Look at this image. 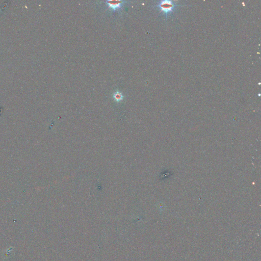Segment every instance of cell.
I'll list each match as a JSON object with an SVG mask.
<instances>
[{"label":"cell","mask_w":261,"mask_h":261,"mask_svg":"<svg viewBox=\"0 0 261 261\" xmlns=\"http://www.w3.org/2000/svg\"><path fill=\"white\" fill-rule=\"evenodd\" d=\"M174 6L175 5L173 4V2L170 1H162L158 5L161 10L166 14L172 11Z\"/></svg>","instance_id":"obj_1"},{"label":"cell","mask_w":261,"mask_h":261,"mask_svg":"<svg viewBox=\"0 0 261 261\" xmlns=\"http://www.w3.org/2000/svg\"><path fill=\"white\" fill-rule=\"evenodd\" d=\"M125 2V1H107L106 3L109 7L112 9L113 10H116L117 9L121 7L123 3Z\"/></svg>","instance_id":"obj_2"},{"label":"cell","mask_w":261,"mask_h":261,"mask_svg":"<svg viewBox=\"0 0 261 261\" xmlns=\"http://www.w3.org/2000/svg\"><path fill=\"white\" fill-rule=\"evenodd\" d=\"M113 98L116 101L120 102V101H121L123 99V95L120 92L117 91V92L114 93V94L113 95Z\"/></svg>","instance_id":"obj_3"}]
</instances>
